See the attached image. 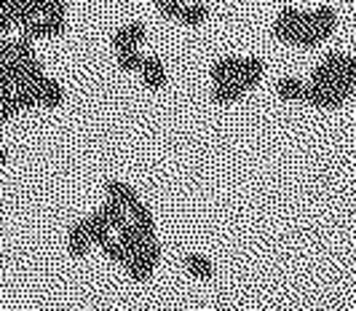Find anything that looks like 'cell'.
Returning a JSON list of instances; mask_svg holds the SVG:
<instances>
[{
  "mask_svg": "<svg viewBox=\"0 0 356 311\" xmlns=\"http://www.w3.org/2000/svg\"><path fill=\"white\" fill-rule=\"evenodd\" d=\"M105 193H107V199H113L115 204H121L126 212H131L137 204L143 202V199L137 196V191H134L131 185H126L124 180H107Z\"/></svg>",
  "mask_w": 356,
  "mask_h": 311,
  "instance_id": "6da1fadb",
  "label": "cell"
},
{
  "mask_svg": "<svg viewBox=\"0 0 356 311\" xmlns=\"http://www.w3.org/2000/svg\"><path fill=\"white\" fill-rule=\"evenodd\" d=\"M335 27H338V14H335L332 6H319L316 11H311V30H314L321 40L332 38Z\"/></svg>",
  "mask_w": 356,
  "mask_h": 311,
  "instance_id": "7a4b0ae2",
  "label": "cell"
},
{
  "mask_svg": "<svg viewBox=\"0 0 356 311\" xmlns=\"http://www.w3.org/2000/svg\"><path fill=\"white\" fill-rule=\"evenodd\" d=\"M67 250H70V255L75 257V260H81V257L89 255L91 239H89V228H86L83 220L72 223L70 234H67Z\"/></svg>",
  "mask_w": 356,
  "mask_h": 311,
  "instance_id": "3957f363",
  "label": "cell"
},
{
  "mask_svg": "<svg viewBox=\"0 0 356 311\" xmlns=\"http://www.w3.org/2000/svg\"><path fill=\"white\" fill-rule=\"evenodd\" d=\"M143 40H145V24L131 22V24L121 27V30L113 35V46H115V51H124V49H137Z\"/></svg>",
  "mask_w": 356,
  "mask_h": 311,
  "instance_id": "277c9868",
  "label": "cell"
},
{
  "mask_svg": "<svg viewBox=\"0 0 356 311\" xmlns=\"http://www.w3.org/2000/svg\"><path fill=\"white\" fill-rule=\"evenodd\" d=\"M140 73L145 78V86H150L153 92H161L166 86V67H163V62H161L159 56H145Z\"/></svg>",
  "mask_w": 356,
  "mask_h": 311,
  "instance_id": "5b68a950",
  "label": "cell"
},
{
  "mask_svg": "<svg viewBox=\"0 0 356 311\" xmlns=\"http://www.w3.org/2000/svg\"><path fill=\"white\" fill-rule=\"evenodd\" d=\"M266 73V62L260 59V56H247L244 62H241V75H238V81H241V86L252 92L257 83H260V78Z\"/></svg>",
  "mask_w": 356,
  "mask_h": 311,
  "instance_id": "8992f818",
  "label": "cell"
},
{
  "mask_svg": "<svg viewBox=\"0 0 356 311\" xmlns=\"http://www.w3.org/2000/svg\"><path fill=\"white\" fill-rule=\"evenodd\" d=\"M182 266H185V271L198 279V282H209L214 276V266L209 263V257L198 255V253H188V255L182 257Z\"/></svg>",
  "mask_w": 356,
  "mask_h": 311,
  "instance_id": "52a82bcc",
  "label": "cell"
},
{
  "mask_svg": "<svg viewBox=\"0 0 356 311\" xmlns=\"http://www.w3.org/2000/svg\"><path fill=\"white\" fill-rule=\"evenodd\" d=\"M244 94H247V89L241 86V81H238V78H233V81L214 83L212 102H217V105H231V102H236V99H241Z\"/></svg>",
  "mask_w": 356,
  "mask_h": 311,
  "instance_id": "ba28073f",
  "label": "cell"
},
{
  "mask_svg": "<svg viewBox=\"0 0 356 311\" xmlns=\"http://www.w3.org/2000/svg\"><path fill=\"white\" fill-rule=\"evenodd\" d=\"M241 62L244 59H238V56H222V59H217L212 65V75L214 83H222V81H233V78H238L241 75Z\"/></svg>",
  "mask_w": 356,
  "mask_h": 311,
  "instance_id": "9c48e42d",
  "label": "cell"
},
{
  "mask_svg": "<svg viewBox=\"0 0 356 311\" xmlns=\"http://www.w3.org/2000/svg\"><path fill=\"white\" fill-rule=\"evenodd\" d=\"M305 102H311L314 108H321V110H335L343 105V99H338L330 89H321L316 83H308L305 86Z\"/></svg>",
  "mask_w": 356,
  "mask_h": 311,
  "instance_id": "30bf717a",
  "label": "cell"
},
{
  "mask_svg": "<svg viewBox=\"0 0 356 311\" xmlns=\"http://www.w3.org/2000/svg\"><path fill=\"white\" fill-rule=\"evenodd\" d=\"M279 24L284 27H292V30H311V11H300L295 6H284L279 11Z\"/></svg>",
  "mask_w": 356,
  "mask_h": 311,
  "instance_id": "8fae6325",
  "label": "cell"
},
{
  "mask_svg": "<svg viewBox=\"0 0 356 311\" xmlns=\"http://www.w3.org/2000/svg\"><path fill=\"white\" fill-rule=\"evenodd\" d=\"M118 241L124 244L126 253H131V255H134V253H140V250H143V244L147 241V239L140 234V228H137L131 220H126L124 225L118 228Z\"/></svg>",
  "mask_w": 356,
  "mask_h": 311,
  "instance_id": "7c38bea8",
  "label": "cell"
},
{
  "mask_svg": "<svg viewBox=\"0 0 356 311\" xmlns=\"http://www.w3.org/2000/svg\"><path fill=\"white\" fill-rule=\"evenodd\" d=\"M83 223H86V228H89L91 244L102 247L105 241H110V239H113V237H110V231H113V228H110V225H107V220L99 215V209H97L94 215H89V218L83 220Z\"/></svg>",
  "mask_w": 356,
  "mask_h": 311,
  "instance_id": "4fadbf2b",
  "label": "cell"
},
{
  "mask_svg": "<svg viewBox=\"0 0 356 311\" xmlns=\"http://www.w3.org/2000/svg\"><path fill=\"white\" fill-rule=\"evenodd\" d=\"M129 215H131V223L140 228V234H143L145 239H156V220H153V212H150L143 202L137 204Z\"/></svg>",
  "mask_w": 356,
  "mask_h": 311,
  "instance_id": "5bb4252c",
  "label": "cell"
},
{
  "mask_svg": "<svg viewBox=\"0 0 356 311\" xmlns=\"http://www.w3.org/2000/svg\"><path fill=\"white\" fill-rule=\"evenodd\" d=\"M276 94L286 102H300V99H305V83L292 78V75H286L276 83Z\"/></svg>",
  "mask_w": 356,
  "mask_h": 311,
  "instance_id": "9a60e30c",
  "label": "cell"
},
{
  "mask_svg": "<svg viewBox=\"0 0 356 311\" xmlns=\"http://www.w3.org/2000/svg\"><path fill=\"white\" fill-rule=\"evenodd\" d=\"M38 99H40V105H46V108H59V105H62V99H65L59 81L46 78V81L38 86Z\"/></svg>",
  "mask_w": 356,
  "mask_h": 311,
  "instance_id": "2e32d148",
  "label": "cell"
},
{
  "mask_svg": "<svg viewBox=\"0 0 356 311\" xmlns=\"http://www.w3.org/2000/svg\"><path fill=\"white\" fill-rule=\"evenodd\" d=\"M209 19V6L204 3H193V6H182V14H179V22L185 27H201L204 22Z\"/></svg>",
  "mask_w": 356,
  "mask_h": 311,
  "instance_id": "e0dca14e",
  "label": "cell"
},
{
  "mask_svg": "<svg viewBox=\"0 0 356 311\" xmlns=\"http://www.w3.org/2000/svg\"><path fill=\"white\" fill-rule=\"evenodd\" d=\"M134 255L143 260L145 266L150 269V271H156V266L161 263V255H163V250H161L159 239H147L143 244V250L140 253H134Z\"/></svg>",
  "mask_w": 356,
  "mask_h": 311,
  "instance_id": "ac0fdd59",
  "label": "cell"
},
{
  "mask_svg": "<svg viewBox=\"0 0 356 311\" xmlns=\"http://www.w3.org/2000/svg\"><path fill=\"white\" fill-rule=\"evenodd\" d=\"M99 215L107 220L110 228H121V225L126 223V209L121 207V204L113 202V199H107V202L99 207Z\"/></svg>",
  "mask_w": 356,
  "mask_h": 311,
  "instance_id": "d6986e66",
  "label": "cell"
},
{
  "mask_svg": "<svg viewBox=\"0 0 356 311\" xmlns=\"http://www.w3.org/2000/svg\"><path fill=\"white\" fill-rule=\"evenodd\" d=\"M143 62L145 56L140 54V49H124V51H118V67L124 73H140L143 70Z\"/></svg>",
  "mask_w": 356,
  "mask_h": 311,
  "instance_id": "ffe728a7",
  "label": "cell"
},
{
  "mask_svg": "<svg viewBox=\"0 0 356 311\" xmlns=\"http://www.w3.org/2000/svg\"><path fill=\"white\" fill-rule=\"evenodd\" d=\"M124 271H126L129 276H131L134 282H140V285H145V282H150V276H153V271H150V269H147V266H145V263H143V260H140L137 255H131L129 260H126Z\"/></svg>",
  "mask_w": 356,
  "mask_h": 311,
  "instance_id": "44dd1931",
  "label": "cell"
},
{
  "mask_svg": "<svg viewBox=\"0 0 356 311\" xmlns=\"http://www.w3.org/2000/svg\"><path fill=\"white\" fill-rule=\"evenodd\" d=\"M102 253H105V257L110 260V263H115V266H121V269L126 266V260L131 257V253H126L124 244H121V241H115V239H110V241L102 244Z\"/></svg>",
  "mask_w": 356,
  "mask_h": 311,
  "instance_id": "7402d4cb",
  "label": "cell"
},
{
  "mask_svg": "<svg viewBox=\"0 0 356 311\" xmlns=\"http://www.w3.org/2000/svg\"><path fill=\"white\" fill-rule=\"evenodd\" d=\"M33 43L35 40H30V38H19V40H11V56L19 59V62H27V59H33L35 56V49H33Z\"/></svg>",
  "mask_w": 356,
  "mask_h": 311,
  "instance_id": "603a6c76",
  "label": "cell"
},
{
  "mask_svg": "<svg viewBox=\"0 0 356 311\" xmlns=\"http://www.w3.org/2000/svg\"><path fill=\"white\" fill-rule=\"evenodd\" d=\"M335 78H338V75L332 73L327 65H321L319 62L316 70H314V75H311V83H316V86H321V89H330V86L335 83Z\"/></svg>",
  "mask_w": 356,
  "mask_h": 311,
  "instance_id": "cb8c5ba5",
  "label": "cell"
},
{
  "mask_svg": "<svg viewBox=\"0 0 356 311\" xmlns=\"http://www.w3.org/2000/svg\"><path fill=\"white\" fill-rule=\"evenodd\" d=\"M156 6H159V11L166 19H179V14H182V3L179 0H156Z\"/></svg>",
  "mask_w": 356,
  "mask_h": 311,
  "instance_id": "d4e9b609",
  "label": "cell"
},
{
  "mask_svg": "<svg viewBox=\"0 0 356 311\" xmlns=\"http://www.w3.org/2000/svg\"><path fill=\"white\" fill-rule=\"evenodd\" d=\"M321 43V38L314 33V30H298V38H295V46L300 49H316Z\"/></svg>",
  "mask_w": 356,
  "mask_h": 311,
  "instance_id": "484cf974",
  "label": "cell"
},
{
  "mask_svg": "<svg viewBox=\"0 0 356 311\" xmlns=\"http://www.w3.org/2000/svg\"><path fill=\"white\" fill-rule=\"evenodd\" d=\"M273 35L279 38L282 43H289V46H295V38H298V30H292V27H284V24H273Z\"/></svg>",
  "mask_w": 356,
  "mask_h": 311,
  "instance_id": "4316f807",
  "label": "cell"
},
{
  "mask_svg": "<svg viewBox=\"0 0 356 311\" xmlns=\"http://www.w3.org/2000/svg\"><path fill=\"white\" fill-rule=\"evenodd\" d=\"M343 59H346V54H338V51H330V54L321 59V65H327L332 73L338 75L340 73V67H343Z\"/></svg>",
  "mask_w": 356,
  "mask_h": 311,
  "instance_id": "83f0119b",
  "label": "cell"
},
{
  "mask_svg": "<svg viewBox=\"0 0 356 311\" xmlns=\"http://www.w3.org/2000/svg\"><path fill=\"white\" fill-rule=\"evenodd\" d=\"M338 75H343V78H348V81L356 83V56H346L343 59V67H340Z\"/></svg>",
  "mask_w": 356,
  "mask_h": 311,
  "instance_id": "f1b7e54d",
  "label": "cell"
},
{
  "mask_svg": "<svg viewBox=\"0 0 356 311\" xmlns=\"http://www.w3.org/2000/svg\"><path fill=\"white\" fill-rule=\"evenodd\" d=\"M11 56V40L0 38V59H8Z\"/></svg>",
  "mask_w": 356,
  "mask_h": 311,
  "instance_id": "f546056e",
  "label": "cell"
},
{
  "mask_svg": "<svg viewBox=\"0 0 356 311\" xmlns=\"http://www.w3.org/2000/svg\"><path fill=\"white\" fill-rule=\"evenodd\" d=\"M6 159H8V156H6V150L0 147V164H6Z\"/></svg>",
  "mask_w": 356,
  "mask_h": 311,
  "instance_id": "4dcf8cb0",
  "label": "cell"
}]
</instances>
